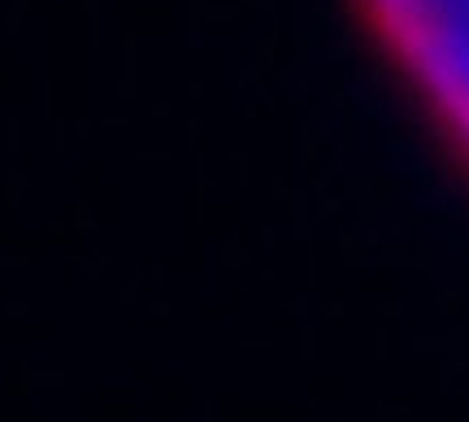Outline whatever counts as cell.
I'll use <instances>...</instances> for the list:
<instances>
[{
    "mask_svg": "<svg viewBox=\"0 0 469 422\" xmlns=\"http://www.w3.org/2000/svg\"><path fill=\"white\" fill-rule=\"evenodd\" d=\"M469 183V0H339Z\"/></svg>",
    "mask_w": 469,
    "mask_h": 422,
    "instance_id": "obj_1",
    "label": "cell"
}]
</instances>
